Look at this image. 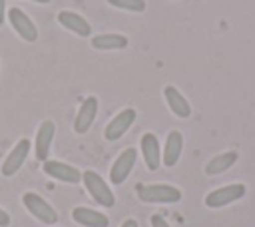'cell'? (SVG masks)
Masks as SVG:
<instances>
[{
    "instance_id": "obj_1",
    "label": "cell",
    "mask_w": 255,
    "mask_h": 227,
    "mask_svg": "<svg viewBox=\"0 0 255 227\" xmlns=\"http://www.w3.org/2000/svg\"><path fill=\"white\" fill-rule=\"evenodd\" d=\"M137 199L143 203H177L181 199V191L167 183H151L135 187Z\"/></svg>"
},
{
    "instance_id": "obj_2",
    "label": "cell",
    "mask_w": 255,
    "mask_h": 227,
    "mask_svg": "<svg viewBox=\"0 0 255 227\" xmlns=\"http://www.w3.org/2000/svg\"><path fill=\"white\" fill-rule=\"evenodd\" d=\"M82 181H84L88 193L92 195V199H94L96 203H100V205H104V207H114L116 197H114L110 185H108L96 171H92V169L84 171V173H82Z\"/></svg>"
},
{
    "instance_id": "obj_3",
    "label": "cell",
    "mask_w": 255,
    "mask_h": 227,
    "mask_svg": "<svg viewBox=\"0 0 255 227\" xmlns=\"http://www.w3.org/2000/svg\"><path fill=\"white\" fill-rule=\"evenodd\" d=\"M245 193H247V187L243 183H229V185H223V187L209 191L205 195V205L211 209H219V207H225V205L241 199Z\"/></svg>"
},
{
    "instance_id": "obj_4",
    "label": "cell",
    "mask_w": 255,
    "mask_h": 227,
    "mask_svg": "<svg viewBox=\"0 0 255 227\" xmlns=\"http://www.w3.org/2000/svg\"><path fill=\"white\" fill-rule=\"evenodd\" d=\"M22 203H24V207L28 209V213L34 215L38 221L48 223V225H54V223L58 221L56 209H54L44 197H40L38 193H32V191L24 193V195H22Z\"/></svg>"
},
{
    "instance_id": "obj_5",
    "label": "cell",
    "mask_w": 255,
    "mask_h": 227,
    "mask_svg": "<svg viewBox=\"0 0 255 227\" xmlns=\"http://www.w3.org/2000/svg\"><path fill=\"white\" fill-rule=\"evenodd\" d=\"M8 20L12 24V28L16 30V34L24 40V42H36L38 40V28L36 24L30 20V16L20 10V8H10L8 10Z\"/></svg>"
},
{
    "instance_id": "obj_6",
    "label": "cell",
    "mask_w": 255,
    "mask_h": 227,
    "mask_svg": "<svg viewBox=\"0 0 255 227\" xmlns=\"http://www.w3.org/2000/svg\"><path fill=\"white\" fill-rule=\"evenodd\" d=\"M135 157H137V151L133 147L124 149L116 157V161L112 163V169H110V181L114 185H120V183H124L128 179V175L131 173V169L135 165Z\"/></svg>"
},
{
    "instance_id": "obj_7",
    "label": "cell",
    "mask_w": 255,
    "mask_h": 227,
    "mask_svg": "<svg viewBox=\"0 0 255 227\" xmlns=\"http://www.w3.org/2000/svg\"><path fill=\"white\" fill-rule=\"evenodd\" d=\"M133 121H135V110L133 108H126V110H122L118 115H114L112 117V121L106 125V129H104V137L108 139V141H116V139H120L131 125H133Z\"/></svg>"
},
{
    "instance_id": "obj_8",
    "label": "cell",
    "mask_w": 255,
    "mask_h": 227,
    "mask_svg": "<svg viewBox=\"0 0 255 227\" xmlns=\"http://www.w3.org/2000/svg\"><path fill=\"white\" fill-rule=\"evenodd\" d=\"M30 147H32V143H30V139H20L14 147H12V151L6 155V159H4V163H2V175L4 177H12L20 167H22V163L26 161V157H28V153H30Z\"/></svg>"
},
{
    "instance_id": "obj_9",
    "label": "cell",
    "mask_w": 255,
    "mask_h": 227,
    "mask_svg": "<svg viewBox=\"0 0 255 227\" xmlns=\"http://www.w3.org/2000/svg\"><path fill=\"white\" fill-rule=\"evenodd\" d=\"M96 115H98V100H96L94 96H88V98L82 102V106H80V110H78V114H76L74 131H76V133H86V131L92 127Z\"/></svg>"
},
{
    "instance_id": "obj_10",
    "label": "cell",
    "mask_w": 255,
    "mask_h": 227,
    "mask_svg": "<svg viewBox=\"0 0 255 227\" xmlns=\"http://www.w3.org/2000/svg\"><path fill=\"white\" fill-rule=\"evenodd\" d=\"M54 133H56L54 121L46 119V121L40 123L38 131H36V141H34V151H36V157L40 161H46L48 159V153H50L52 141H54Z\"/></svg>"
},
{
    "instance_id": "obj_11",
    "label": "cell",
    "mask_w": 255,
    "mask_h": 227,
    "mask_svg": "<svg viewBox=\"0 0 255 227\" xmlns=\"http://www.w3.org/2000/svg\"><path fill=\"white\" fill-rule=\"evenodd\" d=\"M42 169L46 175H50L58 181H64V183H78L82 179V173L76 167L62 163V161H56V159H46Z\"/></svg>"
},
{
    "instance_id": "obj_12",
    "label": "cell",
    "mask_w": 255,
    "mask_h": 227,
    "mask_svg": "<svg viewBox=\"0 0 255 227\" xmlns=\"http://www.w3.org/2000/svg\"><path fill=\"white\" fill-rule=\"evenodd\" d=\"M58 22H60L66 30L74 32V34L80 36V38H88V36L92 34V26H90V22H88L86 18H82L78 12L62 10V12H58Z\"/></svg>"
},
{
    "instance_id": "obj_13",
    "label": "cell",
    "mask_w": 255,
    "mask_h": 227,
    "mask_svg": "<svg viewBox=\"0 0 255 227\" xmlns=\"http://www.w3.org/2000/svg\"><path fill=\"white\" fill-rule=\"evenodd\" d=\"M139 147H141V153H143V161L147 165V169L155 171L161 163V155H159V141L155 137V133L147 131L141 135L139 139Z\"/></svg>"
},
{
    "instance_id": "obj_14",
    "label": "cell",
    "mask_w": 255,
    "mask_h": 227,
    "mask_svg": "<svg viewBox=\"0 0 255 227\" xmlns=\"http://www.w3.org/2000/svg\"><path fill=\"white\" fill-rule=\"evenodd\" d=\"M163 98H165L169 110H171L177 117H189V115H191V106H189V102L183 98V94H181L175 86H165V88H163Z\"/></svg>"
},
{
    "instance_id": "obj_15",
    "label": "cell",
    "mask_w": 255,
    "mask_h": 227,
    "mask_svg": "<svg viewBox=\"0 0 255 227\" xmlns=\"http://www.w3.org/2000/svg\"><path fill=\"white\" fill-rule=\"evenodd\" d=\"M181 149H183V135H181L177 129L169 131V133H167V139H165L163 155H161V161H163V165H167V167H173V165L179 161Z\"/></svg>"
},
{
    "instance_id": "obj_16",
    "label": "cell",
    "mask_w": 255,
    "mask_h": 227,
    "mask_svg": "<svg viewBox=\"0 0 255 227\" xmlns=\"http://www.w3.org/2000/svg\"><path fill=\"white\" fill-rule=\"evenodd\" d=\"M72 219L84 227H108L110 225V221L104 213L94 211L90 207H76L72 211Z\"/></svg>"
},
{
    "instance_id": "obj_17",
    "label": "cell",
    "mask_w": 255,
    "mask_h": 227,
    "mask_svg": "<svg viewBox=\"0 0 255 227\" xmlns=\"http://www.w3.org/2000/svg\"><path fill=\"white\" fill-rule=\"evenodd\" d=\"M94 50H124L128 46V36L124 34H100L90 40Z\"/></svg>"
},
{
    "instance_id": "obj_18",
    "label": "cell",
    "mask_w": 255,
    "mask_h": 227,
    "mask_svg": "<svg viewBox=\"0 0 255 227\" xmlns=\"http://www.w3.org/2000/svg\"><path fill=\"white\" fill-rule=\"evenodd\" d=\"M237 151H223V153H219V155H215V157H211L209 161H207V165H205V173L207 175H219V173H223V171H227L235 161H237Z\"/></svg>"
},
{
    "instance_id": "obj_19",
    "label": "cell",
    "mask_w": 255,
    "mask_h": 227,
    "mask_svg": "<svg viewBox=\"0 0 255 227\" xmlns=\"http://www.w3.org/2000/svg\"><path fill=\"white\" fill-rule=\"evenodd\" d=\"M108 4H112L120 10H128V12H143L145 10V0H108Z\"/></svg>"
},
{
    "instance_id": "obj_20",
    "label": "cell",
    "mask_w": 255,
    "mask_h": 227,
    "mask_svg": "<svg viewBox=\"0 0 255 227\" xmlns=\"http://www.w3.org/2000/svg\"><path fill=\"white\" fill-rule=\"evenodd\" d=\"M151 227H169L161 215H151Z\"/></svg>"
},
{
    "instance_id": "obj_21",
    "label": "cell",
    "mask_w": 255,
    "mask_h": 227,
    "mask_svg": "<svg viewBox=\"0 0 255 227\" xmlns=\"http://www.w3.org/2000/svg\"><path fill=\"white\" fill-rule=\"evenodd\" d=\"M8 225H10V215L4 209H0V227H8Z\"/></svg>"
},
{
    "instance_id": "obj_22",
    "label": "cell",
    "mask_w": 255,
    "mask_h": 227,
    "mask_svg": "<svg viewBox=\"0 0 255 227\" xmlns=\"http://www.w3.org/2000/svg\"><path fill=\"white\" fill-rule=\"evenodd\" d=\"M4 18H6V6H4V0H0V26L4 24Z\"/></svg>"
},
{
    "instance_id": "obj_23",
    "label": "cell",
    "mask_w": 255,
    "mask_h": 227,
    "mask_svg": "<svg viewBox=\"0 0 255 227\" xmlns=\"http://www.w3.org/2000/svg\"><path fill=\"white\" fill-rule=\"evenodd\" d=\"M122 227H137V221H135V219H126V221L122 223Z\"/></svg>"
},
{
    "instance_id": "obj_24",
    "label": "cell",
    "mask_w": 255,
    "mask_h": 227,
    "mask_svg": "<svg viewBox=\"0 0 255 227\" xmlns=\"http://www.w3.org/2000/svg\"><path fill=\"white\" fill-rule=\"evenodd\" d=\"M32 2H36V4H48L50 0H32Z\"/></svg>"
}]
</instances>
